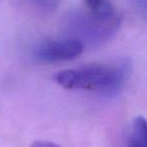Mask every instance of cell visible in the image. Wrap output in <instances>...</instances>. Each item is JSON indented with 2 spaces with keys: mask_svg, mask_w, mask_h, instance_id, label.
I'll return each mask as SVG.
<instances>
[{
  "mask_svg": "<svg viewBox=\"0 0 147 147\" xmlns=\"http://www.w3.org/2000/svg\"><path fill=\"white\" fill-rule=\"evenodd\" d=\"M30 147H62V146L58 145V144L53 143V142L43 141V140H37V141L33 142Z\"/></svg>",
  "mask_w": 147,
  "mask_h": 147,
  "instance_id": "obj_7",
  "label": "cell"
},
{
  "mask_svg": "<svg viewBox=\"0 0 147 147\" xmlns=\"http://www.w3.org/2000/svg\"><path fill=\"white\" fill-rule=\"evenodd\" d=\"M127 147H140V146H139V145H137V144H135L134 142H132V141H130V140H129Z\"/></svg>",
  "mask_w": 147,
  "mask_h": 147,
  "instance_id": "obj_9",
  "label": "cell"
},
{
  "mask_svg": "<svg viewBox=\"0 0 147 147\" xmlns=\"http://www.w3.org/2000/svg\"><path fill=\"white\" fill-rule=\"evenodd\" d=\"M35 2L45 8H51V7H54L57 0H35Z\"/></svg>",
  "mask_w": 147,
  "mask_h": 147,
  "instance_id": "obj_8",
  "label": "cell"
},
{
  "mask_svg": "<svg viewBox=\"0 0 147 147\" xmlns=\"http://www.w3.org/2000/svg\"><path fill=\"white\" fill-rule=\"evenodd\" d=\"M84 47L85 45L76 38L47 41L35 49L34 57L45 63L70 61L81 55Z\"/></svg>",
  "mask_w": 147,
  "mask_h": 147,
  "instance_id": "obj_3",
  "label": "cell"
},
{
  "mask_svg": "<svg viewBox=\"0 0 147 147\" xmlns=\"http://www.w3.org/2000/svg\"><path fill=\"white\" fill-rule=\"evenodd\" d=\"M136 11L147 21V0H132Z\"/></svg>",
  "mask_w": 147,
  "mask_h": 147,
  "instance_id": "obj_6",
  "label": "cell"
},
{
  "mask_svg": "<svg viewBox=\"0 0 147 147\" xmlns=\"http://www.w3.org/2000/svg\"><path fill=\"white\" fill-rule=\"evenodd\" d=\"M121 25V16L109 18L98 17L85 13H74L69 17V26L77 34L78 40L90 44H100L106 42L118 31Z\"/></svg>",
  "mask_w": 147,
  "mask_h": 147,
  "instance_id": "obj_2",
  "label": "cell"
},
{
  "mask_svg": "<svg viewBox=\"0 0 147 147\" xmlns=\"http://www.w3.org/2000/svg\"><path fill=\"white\" fill-rule=\"evenodd\" d=\"M127 76L124 65H92L62 71L55 79L61 87L68 90L94 91L112 94L119 90Z\"/></svg>",
  "mask_w": 147,
  "mask_h": 147,
  "instance_id": "obj_1",
  "label": "cell"
},
{
  "mask_svg": "<svg viewBox=\"0 0 147 147\" xmlns=\"http://www.w3.org/2000/svg\"><path fill=\"white\" fill-rule=\"evenodd\" d=\"M130 141L140 147H147V120L142 116H138L133 122Z\"/></svg>",
  "mask_w": 147,
  "mask_h": 147,
  "instance_id": "obj_5",
  "label": "cell"
},
{
  "mask_svg": "<svg viewBox=\"0 0 147 147\" xmlns=\"http://www.w3.org/2000/svg\"><path fill=\"white\" fill-rule=\"evenodd\" d=\"M87 12L98 17L109 18L118 15L109 0H82Z\"/></svg>",
  "mask_w": 147,
  "mask_h": 147,
  "instance_id": "obj_4",
  "label": "cell"
}]
</instances>
